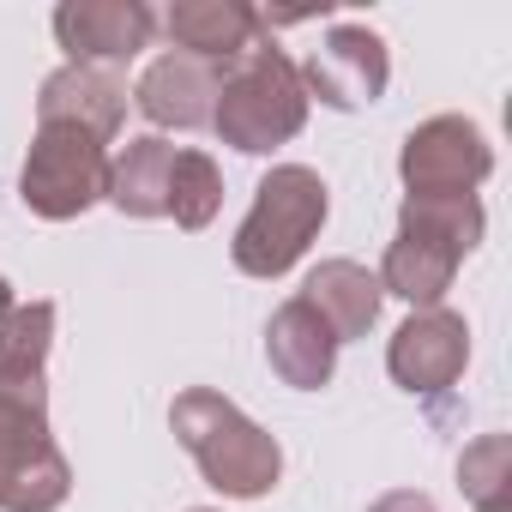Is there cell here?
I'll return each instance as SVG.
<instances>
[{
	"label": "cell",
	"instance_id": "6da1fadb",
	"mask_svg": "<svg viewBox=\"0 0 512 512\" xmlns=\"http://www.w3.org/2000/svg\"><path fill=\"white\" fill-rule=\"evenodd\" d=\"M169 428H175V440L193 452L199 476L223 500H260L284 476V446L253 422L235 398H223L211 386H187L169 404Z\"/></svg>",
	"mask_w": 512,
	"mask_h": 512
},
{
	"label": "cell",
	"instance_id": "e0dca14e",
	"mask_svg": "<svg viewBox=\"0 0 512 512\" xmlns=\"http://www.w3.org/2000/svg\"><path fill=\"white\" fill-rule=\"evenodd\" d=\"M49 350H55V302H19L0 320V386L49 392Z\"/></svg>",
	"mask_w": 512,
	"mask_h": 512
},
{
	"label": "cell",
	"instance_id": "d6986e66",
	"mask_svg": "<svg viewBox=\"0 0 512 512\" xmlns=\"http://www.w3.org/2000/svg\"><path fill=\"white\" fill-rule=\"evenodd\" d=\"M458 488L470 494L476 512L512 506V440H506V434H476V440L458 452Z\"/></svg>",
	"mask_w": 512,
	"mask_h": 512
},
{
	"label": "cell",
	"instance_id": "4fadbf2b",
	"mask_svg": "<svg viewBox=\"0 0 512 512\" xmlns=\"http://www.w3.org/2000/svg\"><path fill=\"white\" fill-rule=\"evenodd\" d=\"M163 31L175 55L229 67L241 49L260 43V7H247V0H175L163 13Z\"/></svg>",
	"mask_w": 512,
	"mask_h": 512
},
{
	"label": "cell",
	"instance_id": "44dd1931",
	"mask_svg": "<svg viewBox=\"0 0 512 512\" xmlns=\"http://www.w3.org/2000/svg\"><path fill=\"white\" fill-rule=\"evenodd\" d=\"M368 512H440V506H434L422 488H392V494H380Z\"/></svg>",
	"mask_w": 512,
	"mask_h": 512
},
{
	"label": "cell",
	"instance_id": "9c48e42d",
	"mask_svg": "<svg viewBox=\"0 0 512 512\" xmlns=\"http://www.w3.org/2000/svg\"><path fill=\"white\" fill-rule=\"evenodd\" d=\"M464 362H470V326H464V314H452V308H416V314L392 332V344H386V374H392L410 398H440V392H452L458 374H464Z\"/></svg>",
	"mask_w": 512,
	"mask_h": 512
},
{
	"label": "cell",
	"instance_id": "ffe728a7",
	"mask_svg": "<svg viewBox=\"0 0 512 512\" xmlns=\"http://www.w3.org/2000/svg\"><path fill=\"white\" fill-rule=\"evenodd\" d=\"M398 223H410V229H422V235L452 241L464 260L482 247V229H488V217H482V199H476V193H464V199H404V205H398Z\"/></svg>",
	"mask_w": 512,
	"mask_h": 512
},
{
	"label": "cell",
	"instance_id": "7a4b0ae2",
	"mask_svg": "<svg viewBox=\"0 0 512 512\" xmlns=\"http://www.w3.org/2000/svg\"><path fill=\"white\" fill-rule=\"evenodd\" d=\"M217 139L247 151V157H272L278 145H290L302 127H308V91H302V73L296 61L260 37L253 49H241L229 67H223V85H217V115H211Z\"/></svg>",
	"mask_w": 512,
	"mask_h": 512
},
{
	"label": "cell",
	"instance_id": "603a6c76",
	"mask_svg": "<svg viewBox=\"0 0 512 512\" xmlns=\"http://www.w3.org/2000/svg\"><path fill=\"white\" fill-rule=\"evenodd\" d=\"M488 512H512V506H488Z\"/></svg>",
	"mask_w": 512,
	"mask_h": 512
},
{
	"label": "cell",
	"instance_id": "7402d4cb",
	"mask_svg": "<svg viewBox=\"0 0 512 512\" xmlns=\"http://www.w3.org/2000/svg\"><path fill=\"white\" fill-rule=\"evenodd\" d=\"M13 308H19V296H13V284H7V278H0V320H7Z\"/></svg>",
	"mask_w": 512,
	"mask_h": 512
},
{
	"label": "cell",
	"instance_id": "5b68a950",
	"mask_svg": "<svg viewBox=\"0 0 512 512\" xmlns=\"http://www.w3.org/2000/svg\"><path fill=\"white\" fill-rule=\"evenodd\" d=\"M103 193H109V145L79 127H37L25 175H19L25 211L43 223H73Z\"/></svg>",
	"mask_w": 512,
	"mask_h": 512
},
{
	"label": "cell",
	"instance_id": "8fae6325",
	"mask_svg": "<svg viewBox=\"0 0 512 512\" xmlns=\"http://www.w3.org/2000/svg\"><path fill=\"white\" fill-rule=\"evenodd\" d=\"M127 121V85L103 67H61L37 91V127H79L91 139H115Z\"/></svg>",
	"mask_w": 512,
	"mask_h": 512
},
{
	"label": "cell",
	"instance_id": "52a82bcc",
	"mask_svg": "<svg viewBox=\"0 0 512 512\" xmlns=\"http://www.w3.org/2000/svg\"><path fill=\"white\" fill-rule=\"evenodd\" d=\"M302 73V91L308 103L320 97L326 109H368L386 97L392 85V55H386V37L374 25H332L320 37V49L296 67Z\"/></svg>",
	"mask_w": 512,
	"mask_h": 512
},
{
	"label": "cell",
	"instance_id": "9a60e30c",
	"mask_svg": "<svg viewBox=\"0 0 512 512\" xmlns=\"http://www.w3.org/2000/svg\"><path fill=\"white\" fill-rule=\"evenodd\" d=\"M302 302L326 320V332H332L338 344H356V338L374 332L386 296H380V278H374L362 260H320V266L308 272V284H302Z\"/></svg>",
	"mask_w": 512,
	"mask_h": 512
},
{
	"label": "cell",
	"instance_id": "2e32d148",
	"mask_svg": "<svg viewBox=\"0 0 512 512\" xmlns=\"http://www.w3.org/2000/svg\"><path fill=\"white\" fill-rule=\"evenodd\" d=\"M169 163L175 145L163 133H139L109 157V205L121 217H169Z\"/></svg>",
	"mask_w": 512,
	"mask_h": 512
},
{
	"label": "cell",
	"instance_id": "7c38bea8",
	"mask_svg": "<svg viewBox=\"0 0 512 512\" xmlns=\"http://www.w3.org/2000/svg\"><path fill=\"white\" fill-rule=\"evenodd\" d=\"M458 266H464V253L452 241L398 223V235H392V247H386V260H380L374 278H380V296H398L416 314V308H446V290H452Z\"/></svg>",
	"mask_w": 512,
	"mask_h": 512
},
{
	"label": "cell",
	"instance_id": "3957f363",
	"mask_svg": "<svg viewBox=\"0 0 512 512\" xmlns=\"http://www.w3.org/2000/svg\"><path fill=\"white\" fill-rule=\"evenodd\" d=\"M326 211H332V193L320 181V169L308 163H272L253 187V205L229 241L235 253V272L247 278H284L302 253L314 247V235L326 229Z\"/></svg>",
	"mask_w": 512,
	"mask_h": 512
},
{
	"label": "cell",
	"instance_id": "ba28073f",
	"mask_svg": "<svg viewBox=\"0 0 512 512\" xmlns=\"http://www.w3.org/2000/svg\"><path fill=\"white\" fill-rule=\"evenodd\" d=\"M151 37H157V13L145 0H61L55 7V43L67 49V67L121 73L151 49Z\"/></svg>",
	"mask_w": 512,
	"mask_h": 512
},
{
	"label": "cell",
	"instance_id": "30bf717a",
	"mask_svg": "<svg viewBox=\"0 0 512 512\" xmlns=\"http://www.w3.org/2000/svg\"><path fill=\"white\" fill-rule=\"evenodd\" d=\"M217 85H223V67L211 61H193V55H157L139 85H133V103L151 127H175V133H193V127H211L217 115Z\"/></svg>",
	"mask_w": 512,
	"mask_h": 512
},
{
	"label": "cell",
	"instance_id": "ac0fdd59",
	"mask_svg": "<svg viewBox=\"0 0 512 512\" xmlns=\"http://www.w3.org/2000/svg\"><path fill=\"white\" fill-rule=\"evenodd\" d=\"M217 211H223L217 157H205L193 145H175V163H169V217H175V229H205Z\"/></svg>",
	"mask_w": 512,
	"mask_h": 512
},
{
	"label": "cell",
	"instance_id": "5bb4252c",
	"mask_svg": "<svg viewBox=\"0 0 512 512\" xmlns=\"http://www.w3.org/2000/svg\"><path fill=\"white\" fill-rule=\"evenodd\" d=\"M338 350H344V344L326 332V320H320L302 296H290V302L272 314V326H266V362H272V374H278L284 386H296V392L332 386Z\"/></svg>",
	"mask_w": 512,
	"mask_h": 512
},
{
	"label": "cell",
	"instance_id": "cb8c5ba5",
	"mask_svg": "<svg viewBox=\"0 0 512 512\" xmlns=\"http://www.w3.org/2000/svg\"><path fill=\"white\" fill-rule=\"evenodd\" d=\"M193 512H211V506H193Z\"/></svg>",
	"mask_w": 512,
	"mask_h": 512
},
{
	"label": "cell",
	"instance_id": "277c9868",
	"mask_svg": "<svg viewBox=\"0 0 512 512\" xmlns=\"http://www.w3.org/2000/svg\"><path fill=\"white\" fill-rule=\"evenodd\" d=\"M73 464L49 434V392L0 386V512H61Z\"/></svg>",
	"mask_w": 512,
	"mask_h": 512
},
{
	"label": "cell",
	"instance_id": "8992f818",
	"mask_svg": "<svg viewBox=\"0 0 512 512\" xmlns=\"http://www.w3.org/2000/svg\"><path fill=\"white\" fill-rule=\"evenodd\" d=\"M488 175H494V151H488L482 127L464 115H434V121L410 127V139L398 151L404 199H464Z\"/></svg>",
	"mask_w": 512,
	"mask_h": 512
}]
</instances>
